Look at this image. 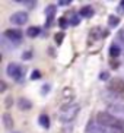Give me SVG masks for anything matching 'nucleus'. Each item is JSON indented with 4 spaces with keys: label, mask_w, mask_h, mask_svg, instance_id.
Here are the masks:
<instances>
[{
    "label": "nucleus",
    "mask_w": 124,
    "mask_h": 133,
    "mask_svg": "<svg viewBox=\"0 0 124 133\" xmlns=\"http://www.w3.org/2000/svg\"><path fill=\"white\" fill-rule=\"evenodd\" d=\"M48 91H50V85H44V86H43V91H41V94L45 95Z\"/></svg>",
    "instance_id": "obj_25"
},
{
    "label": "nucleus",
    "mask_w": 124,
    "mask_h": 133,
    "mask_svg": "<svg viewBox=\"0 0 124 133\" xmlns=\"http://www.w3.org/2000/svg\"><path fill=\"white\" fill-rule=\"evenodd\" d=\"M120 38H121V41H123V44H124V31L120 32Z\"/></svg>",
    "instance_id": "obj_27"
},
{
    "label": "nucleus",
    "mask_w": 124,
    "mask_h": 133,
    "mask_svg": "<svg viewBox=\"0 0 124 133\" xmlns=\"http://www.w3.org/2000/svg\"><path fill=\"white\" fill-rule=\"evenodd\" d=\"M99 78H101V81H105V79H108V78H109L108 72H102V73H101V76H99Z\"/></svg>",
    "instance_id": "obj_24"
},
{
    "label": "nucleus",
    "mask_w": 124,
    "mask_h": 133,
    "mask_svg": "<svg viewBox=\"0 0 124 133\" xmlns=\"http://www.w3.org/2000/svg\"><path fill=\"white\" fill-rule=\"evenodd\" d=\"M67 24H69V22H67L66 18H60V26H61V28H66Z\"/></svg>",
    "instance_id": "obj_21"
},
{
    "label": "nucleus",
    "mask_w": 124,
    "mask_h": 133,
    "mask_svg": "<svg viewBox=\"0 0 124 133\" xmlns=\"http://www.w3.org/2000/svg\"><path fill=\"white\" fill-rule=\"evenodd\" d=\"M3 38L8 39V41H13L15 44H18L22 38V32L19 29H8V31H4L3 34Z\"/></svg>",
    "instance_id": "obj_6"
},
{
    "label": "nucleus",
    "mask_w": 124,
    "mask_h": 133,
    "mask_svg": "<svg viewBox=\"0 0 124 133\" xmlns=\"http://www.w3.org/2000/svg\"><path fill=\"white\" fill-rule=\"evenodd\" d=\"M63 39H64V32H57V34L54 35V41H56V44H58V45L63 43Z\"/></svg>",
    "instance_id": "obj_17"
},
{
    "label": "nucleus",
    "mask_w": 124,
    "mask_h": 133,
    "mask_svg": "<svg viewBox=\"0 0 124 133\" xmlns=\"http://www.w3.org/2000/svg\"><path fill=\"white\" fill-rule=\"evenodd\" d=\"M72 0H58V6H70Z\"/></svg>",
    "instance_id": "obj_20"
},
{
    "label": "nucleus",
    "mask_w": 124,
    "mask_h": 133,
    "mask_svg": "<svg viewBox=\"0 0 124 133\" xmlns=\"http://www.w3.org/2000/svg\"><path fill=\"white\" fill-rule=\"evenodd\" d=\"M3 123H4V127H6V129H12V127H13V118L10 117L9 113L3 114Z\"/></svg>",
    "instance_id": "obj_14"
},
{
    "label": "nucleus",
    "mask_w": 124,
    "mask_h": 133,
    "mask_svg": "<svg viewBox=\"0 0 124 133\" xmlns=\"http://www.w3.org/2000/svg\"><path fill=\"white\" fill-rule=\"evenodd\" d=\"M38 123L41 127H44V129H48L50 127V117L47 116V114H41L38 117Z\"/></svg>",
    "instance_id": "obj_12"
},
{
    "label": "nucleus",
    "mask_w": 124,
    "mask_h": 133,
    "mask_svg": "<svg viewBox=\"0 0 124 133\" xmlns=\"http://www.w3.org/2000/svg\"><path fill=\"white\" fill-rule=\"evenodd\" d=\"M79 16H80V18H92L93 16V8L91 4L83 6V8L79 10Z\"/></svg>",
    "instance_id": "obj_9"
},
{
    "label": "nucleus",
    "mask_w": 124,
    "mask_h": 133,
    "mask_svg": "<svg viewBox=\"0 0 124 133\" xmlns=\"http://www.w3.org/2000/svg\"><path fill=\"white\" fill-rule=\"evenodd\" d=\"M19 3L26 4L28 8H34V6H37V2H26V0H19Z\"/></svg>",
    "instance_id": "obj_18"
},
{
    "label": "nucleus",
    "mask_w": 124,
    "mask_h": 133,
    "mask_svg": "<svg viewBox=\"0 0 124 133\" xmlns=\"http://www.w3.org/2000/svg\"><path fill=\"white\" fill-rule=\"evenodd\" d=\"M39 78H41V72H39V70H34V72L31 73V79H32V81H35V79H39Z\"/></svg>",
    "instance_id": "obj_19"
},
{
    "label": "nucleus",
    "mask_w": 124,
    "mask_h": 133,
    "mask_svg": "<svg viewBox=\"0 0 124 133\" xmlns=\"http://www.w3.org/2000/svg\"><path fill=\"white\" fill-rule=\"evenodd\" d=\"M18 105H19V108H20V110H23V111H26V110H31L32 104H31L29 101H28L26 98H20V99H19V102H18Z\"/></svg>",
    "instance_id": "obj_13"
},
{
    "label": "nucleus",
    "mask_w": 124,
    "mask_h": 133,
    "mask_svg": "<svg viewBox=\"0 0 124 133\" xmlns=\"http://www.w3.org/2000/svg\"><path fill=\"white\" fill-rule=\"evenodd\" d=\"M41 34V28L39 26H29L26 29V35L29 38H35V37H38Z\"/></svg>",
    "instance_id": "obj_11"
},
{
    "label": "nucleus",
    "mask_w": 124,
    "mask_h": 133,
    "mask_svg": "<svg viewBox=\"0 0 124 133\" xmlns=\"http://www.w3.org/2000/svg\"><path fill=\"white\" fill-rule=\"evenodd\" d=\"M31 57H32L31 51H26L25 54H22V59H23V60H28V59H31Z\"/></svg>",
    "instance_id": "obj_23"
},
{
    "label": "nucleus",
    "mask_w": 124,
    "mask_h": 133,
    "mask_svg": "<svg viewBox=\"0 0 124 133\" xmlns=\"http://www.w3.org/2000/svg\"><path fill=\"white\" fill-rule=\"evenodd\" d=\"M108 89L109 92H113L115 97H120V98H124V79H113L108 85Z\"/></svg>",
    "instance_id": "obj_4"
},
{
    "label": "nucleus",
    "mask_w": 124,
    "mask_h": 133,
    "mask_svg": "<svg viewBox=\"0 0 124 133\" xmlns=\"http://www.w3.org/2000/svg\"><path fill=\"white\" fill-rule=\"evenodd\" d=\"M88 133H124V129H113V127H104V126L91 121L88 124Z\"/></svg>",
    "instance_id": "obj_3"
},
{
    "label": "nucleus",
    "mask_w": 124,
    "mask_h": 133,
    "mask_svg": "<svg viewBox=\"0 0 124 133\" xmlns=\"http://www.w3.org/2000/svg\"><path fill=\"white\" fill-rule=\"evenodd\" d=\"M56 10H57V8H56L54 4H50V6H47L45 9V26H51V24H53V21H54V16H56Z\"/></svg>",
    "instance_id": "obj_8"
},
{
    "label": "nucleus",
    "mask_w": 124,
    "mask_h": 133,
    "mask_svg": "<svg viewBox=\"0 0 124 133\" xmlns=\"http://www.w3.org/2000/svg\"><path fill=\"white\" fill-rule=\"evenodd\" d=\"M97 123L104 126V127H113V129H123L124 127V121L121 118H117L115 116H113L109 113H105V111L98 113Z\"/></svg>",
    "instance_id": "obj_1"
},
{
    "label": "nucleus",
    "mask_w": 124,
    "mask_h": 133,
    "mask_svg": "<svg viewBox=\"0 0 124 133\" xmlns=\"http://www.w3.org/2000/svg\"><path fill=\"white\" fill-rule=\"evenodd\" d=\"M0 86H2V88H0V91H2V92H4V91H6V83H4V81H2V82H0Z\"/></svg>",
    "instance_id": "obj_26"
},
{
    "label": "nucleus",
    "mask_w": 124,
    "mask_h": 133,
    "mask_svg": "<svg viewBox=\"0 0 124 133\" xmlns=\"http://www.w3.org/2000/svg\"><path fill=\"white\" fill-rule=\"evenodd\" d=\"M79 104L76 102H69L66 105H63L61 110H60V113H58V120L63 121V123H69L72 121L79 113Z\"/></svg>",
    "instance_id": "obj_2"
},
{
    "label": "nucleus",
    "mask_w": 124,
    "mask_h": 133,
    "mask_svg": "<svg viewBox=\"0 0 124 133\" xmlns=\"http://www.w3.org/2000/svg\"><path fill=\"white\" fill-rule=\"evenodd\" d=\"M109 63H111V67H113V69H117V67L120 66V63H118V62H115L114 59H111V62H109Z\"/></svg>",
    "instance_id": "obj_22"
},
{
    "label": "nucleus",
    "mask_w": 124,
    "mask_h": 133,
    "mask_svg": "<svg viewBox=\"0 0 124 133\" xmlns=\"http://www.w3.org/2000/svg\"><path fill=\"white\" fill-rule=\"evenodd\" d=\"M23 72H25V69H22V66H19L18 63H10L8 66V69H6V73H8L10 78H13L15 81H18V82L22 81Z\"/></svg>",
    "instance_id": "obj_5"
},
{
    "label": "nucleus",
    "mask_w": 124,
    "mask_h": 133,
    "mask_svg": "<svg viewBox=\"0 0 124 133\" xmlns=\"http://www.w3.org/2000/svg\"><path fill=\"white\" fill-rule=\"evenodd\" d=\"M108 24H109V26H117V25L120 24V19H118L117 16L111 15V16L108 18Z\"/></svg>",
    "instance_id": "obj_16"
},
{
    "label": "nucleus",
    "mask_w": 124,
    "mask_h": 133,
    "mask_svg": "<svg viewBox=\"0 0 124 133\" xmlns=\"http://www.w3.org/2000/svg\"><path fill=\"white\" fill-rule=\"evenodd\" d=\"M120 54H121L120 44L113 43V44H111V47H109V56H111V59H115V57H118Z\"/></svg>",
    "instance_id": "obj_10"
},
{
    "label": "nucleus",
    "mask_w": 124,
    "mask_h": 133,
    "mask_svg": "<svg viewBox=\"0 0 124 133\" xmlns=\"http://www.w3.org/2000/svg\"><path fill=\"white\" fill-rule=\"evenodd\" d=\"M26 21H28V15H26V12H22V10L20 12H15L10 16V22L15 25H23V24H26Z\"/></svg>",
    "instance_id": "obj_7"
},
{
    "label": "nucleus",
    "mask_w": 124,
    "mask_h": 133,
    "mask_svg": "<svg viewBox=\"0 0 124 133\" xmlns=\"http://www.w3.org/2000/svg\"><path fill=\"white\" fill-rule=\"evenodd\" d=\"M120 6H121V9H123V10H124V0H123V2H121V3H120Z\"/></svg>",
    "instance_id": "obj_28"
},
{
    "label": "nucleus",
    "mask_w": 124,
    "mask_h": 133,
    "mask_svg": "<svg viewBox=\"0 0 124 133\" xmlns=\"http://www.w3.org/2000/svg\"><path fill=\"white\" fill-rule=\"evenodd\" d=\"M79 22H80V16L79 15H72V18L69 19V25H73V26L79 25Z\"/></svg>",
    "instance_id": "obj_15"
}]
</instances>
